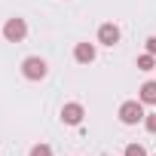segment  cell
Segmentation results:
<instances>
[{"instance_id":"6da1fadb","label":"cell","mask_w":156,"mask_h":156,"mask_svg":"<svg viewBox=\"0 0 156 156\" xmlns=\"http://www.w3.org/2000/svg\"><path fill=\"white\" fill-rule=\"evenodd\" d=\"M144 101L138 98V101H122L119 104V122L122 126H138V122H144Z\"/></svg>"},{"instance_id":"7a4b0ae2","label":"cell","mask_w":156,"mask_h":156,"mask_svg":"<svg viewBox=\"0 0 156 156\" xmlns=\"http://www.w3.org/2000/svg\"><path fill=\"white\" fill-rule=\"evenodd\" d=\"M22 73H25V80H46V73H49V64L40 58V55H31L22 61Z\"/></svg>"},{"instance_id":"3957f363","label":"cell","mask_w":156,"mask_h":156,"mask_svg":"<svg viewBox=\"0 0 156 156\" xmlns=\"http://www.w3.org/2000/svg\"><path fill=\"white\" fill-rule=\"evenodd\" d=\"M3 37H6L9 43H22V40L28 37V22H25V19H6Z\"/></svg>"},{"instance_id":"277c9868","label":"cell","mask_w":156,"mask_h":156,"mask_svg":"<svg viewBox=\"0 0 156 156\" xmlns=\"http://www.w3.org/2000/svg\"><path fill=\"white\" fill-rule=\"evenodd\" d=\"M83 116H86V110H83V104H76V101H70V104L61 107V122L64 126H80Z\"/></svg>"},{"instance_id":"5b68a950","label":"cell","mask_w":156,"mask_h":156,"mask_svg":"<svg viewBox=\"0 0 156 156\" xmlns=\"http://www.w3.org/2000/svg\"><path fill=\"white\" fill-rule=\"evenodd\" d=\"M98 43H101V46H116V43H119V28H116L113 22H104V25L98 28Z\"/></svg>"},{"instance_id":"8992f818","label":"cell","mask_w":156,"mask_h":156,"mask_svg":"<svg viewBox=\"0 0 156 156\" xmlns=\"http://www.w3.org/2000/svg\"><path fill=\"white\" fill-rule=\"evenodd\" d=\"M95 55H98V52H95V43H76V46H73V58L80 61V64H92Z\"/></svg>"},{"instance_id":"52a82bcc","label":"cell","mask_w":156,"mask_h":156,"mask_svg":"<svg viewBox=\"0 0 156 156\" xmlns=\"http://www.w3.org/2000/svg\"><path fill=\"white\" fill-rule=\"evenodd\" d=\"M138 98L144 104H156V80H147L141 89H138Z\"/></svg>"},{"instance_id":"ba28073f","label":"cell","mask_w":156,"mask_h":156,"mask_svg":"<svg viewBox=\"0 0 156 156\" xmlns=\"http://www.w3.org/2000/svg\"><path fill=\"white\" fill-rule=\"evenodd\" d=\"M153 67H156V55H150V52L138 55V70H153Z\"/></svg>"},{"instance_id":"9c48e42d","label":"cell","mask_w":156,"mask_h":156,"mask_svg":"<svg viewBox=\"0 0 156 156\" xmlns=\"http://www.w3.org/2000/svg\"><path fill=\"white\" fill-rule=\"evenodd\" d=\"M28 156H52V147H49V144H34Z\"/></svg>"},{"instance_id":"30bf717a","label":"cell","mask_w":156,"mask_h":156,"mask_svg":"<svg viewBox=\"0 0 156 156\" xmlns=\"http://www.w3.org/2000/svg\"><path fill=\"white\" fill-rule=\"evenodd\" d=\"M144 129H147L150 135H156V113H147V116H144Z\"/></svg>"},{"instance_id":"8fae6325","label":"cell","mask_w":156,"mask_h":156,"mask_svg":"<svg viewBox=\"0 0 156 156\" xmlns=\"http://www.w3.org/2000/svg\"><path fill=\"white\" fill-rule=\"evenodd\" d=\"M126 156H147V150H144L141 144H129V147H126Z\"/></svg>"},{"instance_id":"7c38bea8","label":"cell","mask_w":156,"mask_h":156,"mask_svg":"<svg viewBox=\"0 0 156 156\" xmlns=\"http://www.w3.org/2000/svg\"><path fill=\"white\" fill-rule=\"evenodd\" d=\"M144 49H147L150 55H156V34H153V37H147V43H144Z\"/></svg>"}]
</instances>
